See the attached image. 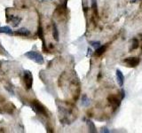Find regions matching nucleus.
I'll return each instance as SVG.
<instances>
[{
    "label": "nucleus",
    "mask_w": 142,
    "mask_h": 133,
    "mask_svg": "<svg viewBox=\"0 0 142 133\" xmlns=\"http://www.w3.org/2000/svg\"><path fill=\"white\" fill-rule=\"evenodd\" d=\"M24 55L27 57V58H28L29 60H33V61H35L36 63L39 64V65H42V64L44 63V58H43V56H42L40 53H37V52L30 51V52H28V53H26Z\"/></svg>",
    "instance_id": "nucleus-1"
},
{
    "label": "nucleus",
    "mask_w": 142,
    "mask_h": 133,
    "mask_svg": "<svg viewBox=\"0 0 142 133\" xmlns=\"http://www.w3.org/2000/svg\"><path fill=\"white\" fill-rule=\"evenodd\" d=\"M31 107H32V109H33L36 113H38V114H44V115H46V114H47L45 108L41 105V104L39 103V102L34 101L33 103L31 104Z\"/></svg>",
    "instance_id": "nucleus-2"
},
{
    "label": "nucleus",
    "mask_w": 142,
    "mask_h": 133,
    "mask_svg": "<svg viewBox=\"0 0 142 133\" xmlns=\"http://www.w3.org/2000/svg\"><path fill=\"white\" fill-rule=\"evenodd\" d=\"M24 82L25 85H26V88L28 90H30L32 84H33V77H32V74L28 70L24 72Z\"/></svg>",
    "instance_id": "nucleus-3"
},
{
    "label": "nucleus",
    "mask_w": 142,
    "mask_h": 133,
    "mask_svg": "<svg viewBox=\"0 0 142 133\" xmlns=\"http://www.w3.org/2000/svg\"><path fill=\"white\" fill-rule=\"evenodd\" d=\"M139 59L137 58V57H129V58H126L124 60V63L130 67V68H135L139 64Z\"/></svg>",
    "instance_id": "nucleus-4"
},
{
    "label": "nucleus",
    "mask_w": 142,
    "mask_h": 133,
    "mask_svg": "<svg viewBox=\"0 0 142 133\" xmlns=\"http://www.w3.org/2000/svg\"><path fill=\"white\" fill-rule=\"evenodd\" d=\"M108 100H109V102L111 104V106H112L114 108H117L120 106V104H121L122 99H118L117 97H116V96H114V95H110L108 98Z\"/></svg>",
    "instance_id": "nucleus-5"
},
{
    "label": "nucleus",
    "mask_w": 142,
    "mask_h": 133,
    "mask_svg": "<svg viewBox=\"0 0 142 133\" xmlns=\"http://www.w3.org/2000/svg\"><path fill=\"white\" fill-rule=\"evenodd\" d=\"M116 80H117L118 85L120 87H122L123 85V82H124V75L122 73V71L120 69L116 70Z\"/></svg>",
    "instance_id": "nucleus-6"
},
{
    "label": "nucleus",
    "mask_w": 142,
    "mask_h": 133,
    "mask_svg": "<svg viewBox=\"0 0 142 133\" xmlns=\"http://www.w3.org/2000/svg\"><path fill=\"white\" fill-rule=\"evenodd\" d=\"M14 34L18 35V36H28L30 35V32L28 28H19L18 30H15Z\"/></svg>",
    "instance_id": "nucleus-7"
},
{
    "label": "nucleus",
    "mask_w": 142,
    "mask_h": 133,
    "mask_svg": "<svg viewBox=\"0 0 142 133\" xmlns=\"http://www.w3.org/2000/svg\"><path fill=\"white\" fill-rule=\"evenodd\" d=\"M10 20H11L12 26L14 27V28H16V27L19 26L20 22L21 21V17H18V16H13V15H12V17L10 18Z\"/></svg>",
    "instance_id": "nucleus-8"
},
{
    "label": "nucleus",
    "mask_w": 142,
    "mask_h": 133,
    "mask_svg": "<svg viewBox=\"0 0 142 133\" xmlns=\"http://www.w3.org/2000/svg\"><path fill=\"white\" fill-rule=\"evenodd\" d=\"M52 36L54 38L55 41L58 42L60 40V35H59V30L57 28V26L55 24H53L52 26Z\"/></svg>",
    "instance_id": "nucleus-9"
},
{
    "label": "nucleus",
    "mask_w": 142,
    "mask_h": 133,
    "mask_svg": "<svg viewBox=\"0 0 142 133\" xmlns=\"http://www.w3.org/2000/svg\"><path fill=\"white\" fill-rule=\"evenodd\" d=\"M106 45H100L99 47H98L97 49H96V52H95V55L96 56H101V55L103 54V53H105V51H106Z\"/></svg>",
    "instance_id": "nucleus-10"
},
{
    "label": "nucleus",
    "mask_w": 142,
    "mask_h": 133,
    "mask_svg": "<svg viewBox=\"0 0 142 133\" xmlns=\"http://www.w3.org/2000/svg\"><path fill=\"white\" fill-rule=\"evenodd\" d=\"M0 33H5V34H7V35H13V32L12 31V29L9 28V27L6 26V27H1L0 28Z\"/></svg>",
    "instance_id": "nucleus-11"
},
{
    "label": "nucleus",
    "mask_w": 142,
    "mask_h": 133,
    "mask_svg": "<svg viewBox=\"0 0 142 133\" xmlns=\"http://www.w3.org/2000/svg\"><path fill=\"white\" fill-rule=\"evenodd\" d=\"M87 125H88V128H89V131H90V132H92V133L97 132V129H96L95 125H94V123L92 122V121L88 120L87 121Z\"/></svg>",
    "instance_id": "nucleus-12"
},
{
    "label": "nucleus",
    "mask_w": 142,
    "mask_h": 133,
    "mask_svg": "<svg viewBox=\"0 0 142 133\" xmlns=\"http://www.w3.org/2000/svg\"><path fill=\"white\" fill-rule=\"evenodd\" d=\"M138 46H139L138 40L137 39V38H132V40H131V51H132V50H136V49L138 48Z\"/></svg>",
    "instance_id": "nucleus-13"
},
{
    "label": "nucleus",
    "mask_w": 142,
    "mask_h": 133,
    "mask_svg": "<svg viewBox=\"0 0 142 133\" xmlns=\"http://www.w3.org/2000/svg\"><path fill=\"white\" fill-rule=\"evenodd\" d=\"M91 101L90 99H88V97L86 95H84L82 98V105L84 106V107H88V106L90 105Z\"/></svg>",
    "instance_id": "nucleus-14"
},
{
    "label": "nucleus",
    "mask_w": 142,
    "mask_h": 133,
    "mask_svg": "<svg viewBox=\"0 0 142 133\" xmlns=\"http://www.w3.org/2000/svg\"><path fill=\"white\" fill-rule=\"evenodd\" d=\"M92 8L93 10L95 15H98V6H97V0H92Z\"/></svg>",
    "instance_id": "nucleus-15"
},
{
    "label": "nucleus",
    "mask_w": 142,
    "mask_h": 133,
    "mask_svg": "<svg viewBox=\"0 0 142 133\" xmlns=\"http://www.w3.org/2000/svg\"><path fill=\"white\" fill-rule=\"evenodd\" d=\"M91 45H92V47H94L95 49H97L98 47L100 46V43H99V41H97V42H91Z\"/></svg>",
    "instance_id": "nucleus-16"
},
{
    "label": "nucleus",
    "mask_w": 142,
    "mask_h": 133,
    "mask_svg": "<svg viewBox=\"0 0 142 133\" xmlns=\"http://www.w3.org/2000/svg\"><path fill=\"white\" fill-rule=\"evenodd\" d=\"M124 96H125V92H124V91L122 89V90H121V97H120V99H123V98H124Z\"/></svg>",
    "instance_id": "nucleus-17"
},
{
    "label": "nucleus",
    "mask_w": 142,
    "mask_h": 133,
    "mask_svg": "<svg viewBox=\"0 0 142 133\" xmlns=\"http://www.w3.org/2000/svg\"><path fill=\"white\" fill-rule=\"evenodd\" d=\"M101 132H106V133H109V129H108L106 127H104V128H102V129H101Z\"/></svg>",
    "instance_id": "nucleus-18"
},
{
    "label": "nucleus",
    "mask_w": 142,
    "mask_h": 133,
    "mask_svg": "<svg viewBox=\"0 0 142 133\" xmlns=\"http://www.w3.org/2000/svg\"><path fill=\"white\" fill-rule=\"evenodd\" d=\"M140 36H141V53H142V35H140Z\"/></svg>",
    "instance_id": "nucleus-19"
},
{
    "label": "nucleus",
    "mask_w": 142,
    "mask_h": 133,
    "mask_svg": "<svg viewBox=\"0 0 142 133\" xmlns=\"http://www.w3.org/2000/svg\"><path fill=\"white\" fill-rule=\"evenodd\" d=\"M136 1H137V0H131V3H135Z\"/></svg>",
    "instance_id": "nucleus-20"
}]
</instances>
